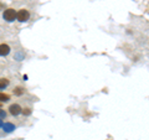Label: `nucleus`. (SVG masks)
I'll list each match as a JSON object with an SVG mask.
<instances>
[{
    "label": "nucleus",
    "instance_id": "obj_1",
    "mask_svg": "<svg viewBox=\"0 0 149 140\" xmlns=\"http://www.w3.org/2000/svg\"><path fill=\"white\" fill-rule=\"evenodd\" d=\"M3 17H4V20L5 21L13 22L16 19V11L14 10V9H6V10L4 11V14H3Z\"/></svg>",
    "mask_w": 149,
    "mask_h": 140
},
{
    "label": "nucleus",
    "instance_id": "obj_2",
    "mask_svg": "<svg viewBox=\"0 0 149 140\" xmlns=\"http://www.w3.org/2000/svg\"><path fill=\"white\" fill-rule=\"evenodd\" d=\"M29 17H30V14L27 10H25V9H21V10H19L16 12V19H17V21H20V22H26L29 20Z\"/></svg>",
    "mask_w": 149,
    "mask_h": 140
},
{
    "label": "nucleus",
    "instance_id": "obj_3",
    "mask_svg": "<svg viewBox=\"0 0 149 140\" xmlns=\"http://www.w3.org/2000/svg\"><path fill=\"white\" fill-rule=\"evenodd\" d=\"M9 112H10L11 115H19L22 112V109H21V107L19 104H11L10 108H9Z\"/></svg>",
    "mask_w": 149,
    "mask_h": 140
},
{
    "label": "nucleus",
    "instance_id": "obj_4",
    "mask_svg": "<svg viewBox=\"0 0 149 140\" xmlns=\"http://www.w3.org/2000/svg\"><path fill=\"white\" fill-rule=\"evenodd\" d=\"M9 53H10V46L5 44L0 45V56H8Z\"/></svg>",
    "mask_w": 149,
    "mask_h": 140
},
{
    "label": "nucleus",
    "instance_id": "obj_5",
    "mask_svg": "<svg viewBox=\"0 0 149 140\" xmlns=\"http://www.w3.org/2000/svg\"><path fill=\"white\" fill-rule=\"evenodd\" d=\"M3 130L5 133H11V132L15 130V125H14L13 123H5L3 125Z\"/></svg>",
    "mask_w": 149,
    "mask_h": 140
},
{
    "label": "nucleus",
    "instance_id": "obj_6",
    "mask_svg": "<svg viewBox=\"0 0 149 140\" xmlns=\"http://www.w3.org/2000/svg\"><path fill=\"white\" fill-rule=\"evenodd\" d=\"M9 86V79L6 78H0V89H4Z\"/></svg>",
    "mask_w": 149,
    "mask_h": 140
},
{
    "label": "nucleus",
    "instance_id": "obj_7",
    "mask_svg": "<svg viewBox=\"0 0 149 140\" xmlns=\"http://www.w3.org/2000/svg\"><path fill=\"white\" fill-rule=\"evenodd\" d=\"M9 100H10V96L0 92V102H9Z\"/></svg>",
    "mask_w": 149,
    "mask_h": 140
},
{
    "label": "nucleus",
    "instance_id": "obj_8",
    "mask_svg": "<svg viewBox=\"0 0 149 140\" xmlns=\"http://www.w3.org/2000/svg\"><path fill=\"white\" fill-rule=\"evenodd\" d=\"M24 115H30L31 114V109L30 108H25V109H22V112H21Z\"/></svg>",
    "mask_w": 149,
    "mask_h": 140
},
{
    "label": "nucleus",
    "instance_id": "obj_9",
    "mask_svg": "<svg viewBox=\"0 0 149 140\" xmlns=\"http://www.w3.org/2000/svg\"><path fill=\"white\" fill-rule=\"evenodd\" d=\"M22 92H24V91H22V88H20V87L16 88V89L14 91V93H15L16 96H21V94H22Z\"/></svg>",
    "mask_w": 149,
    "mask_h": 140
},
{
    "label": "nucleus",
    "instance_id": "obj_10",
    "mask_svg": "<svg viewBox=\"0 0 149 140\" xmlns=\"http://www.w3.org/2000/svg\"><path fill=\"white\" fill-rule=\"evenodd\" d=\"M22 57H24V56H22V53H16V55H15V60H17V61H21Z\"/></svg>",
    "mask_w": 149,
    "mask_h": 140
},
{
    "label": "nucleus",
    "instance_id": "obj_11",
    "mask_svg": "<svg viewBox=\"0 0 149 140\" xmlns=\"http://www.w3.org/2000/svg\"><path fill=\"white\" fill-rule=\"evenodd\" d=\"M5 116H6V113H5V110H3L1 108H0V118H5Z\"/></svg>",
    "mask_w": 149,
    "mask_h": 140
},
{
    "label": "nucleus",
    "instance_id": "obj_12",
    "mask_svg": "<svg viewBox=\"0 0 149 140\" xmlns=\"http://www.w3.org/2000/svg\"><path fill=\"white\" fill-rule=\"evenodd\" d=\"M3 125H4V123H3V120H1V118H0V128H3Z\"/></svg>",
    "mask_w": 149,
    "mask_h": 140
}]
</instances>
